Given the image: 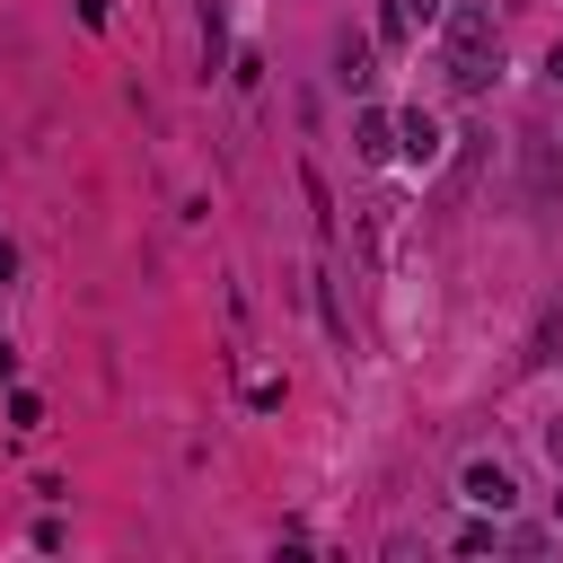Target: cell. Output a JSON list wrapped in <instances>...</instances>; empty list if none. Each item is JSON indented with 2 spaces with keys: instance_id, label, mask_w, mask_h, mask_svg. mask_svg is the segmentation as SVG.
<instances>
[{
  "instance_id": "obj_1",
  "label": "cell",
  "mask_w": 563,
  "mask_h": 563,
  "mask_svg": "<svg viewBox=\"0 0 563 563\" xmlns=\"http://www.w3.org/2000/svg\"><path fill=\"white\" fill-rule=\"evenodd\" d=\"M440 70H449L457 97H484V88H493V70H501V35H493V9H484V0H457V9H449Z\"/></svg>"
},
{
  "instance_id": "obj_2",
  "label": "cell",
  "mask_w": 563,
  "mask_h": 563,
  "mask_svg": "<svg viewBox=\"0 0 563 563\" xmlns=\"http://www.w3.org/2000/svg\"><path fill=\"white\" fill-rule=\"evenodd\" d=\"M396 150H405L413 167H431V158H440V114H431V106H405V114H396Z\"/></svg>"
},
{
  "instance_id": "obj_3",
  "label": "cell",
  "mask_w": 563,
  "mask_h": 563,
  "mask_svg": "<svg viewBox=\"0 0 563 563\" xmlns=\"http://www.w3.org/2000/svg\"><path fill=\"white\" fill-rule=\"evenodd\" d=\"M466 501H475V510H510V501H519V484H510V466H493V457H475V466H466Z\"/></svg>"
},
{
  "instance_id": "obj_4",
  "label": "cell",
  "mask_w": 563,
  "mask_h": 563,
  "mask_svg": "<svg viewBox=\"0 0 563 563\" xmlns=\"http://www.w3.org/2000/svg\"><path fill=\"white\" fill-rule=\"evenodd\" d=\"M334 79H343V88H369V79H378V70H369V35H361V26H334Z\"/></svg>"
},
{
  "instance_id": "obj_5",
  "label": "cell",
  "mask_w": 563,
  "mask_h": 563,
  "mask_svg": "<svg viewBox=\"0 0 563 563\" xmlns=\"http://www.w3.org/2000/svg\"><path fill=\"white\" fill-rule=\"evenodd\" d=\"M352 150H361V158H387V150H396V123H387V114H361V123H352Z\"/></svg>"
},
{
  "instance_id": "obj_6",
  "label": "cell",
  "mask_w": 563,
  "mask_h": 563,
  "mask_svg": "<svg viewBox=\"0 0 563 563\" xmlns=\"http://www.w3.org/2000/svg\"><path fill=\"white\" fill-rule=\"evenodd\" d=\"M431 18H440V0H387V35H396V44H405L413 26H431Z\"/></svg>"
},
{
  "instance_id": "obj_7",
  "label": "cell",
  "mask_w": 563,
  "mask_h": 563,
  "mask_svg": "<svg viewBox=\"0 0 563 563\" xmlns=\"http://www.w3.org/2000/svg\"><path fill=\"white\" fill-rule=\"evenodd\" d=\"M202 70H220V0H202Z\"/></svg>"
},
{
  "instance_id": "obj_8",
  "label": "cell",
  "mask_w": 563,
  "mask_h": 563,
  "mask_svg": "<svg viewBox=\"0 0 563 563\" xmlns=\"http://www.w3.org/2000/svg\"><path fill=\"white\" fill-rule=\"evenodd\" d=\"M545 457H554V466H563V413H554V422H545Z\"/></svg>"
},
{
  "instance_id": "obj_9",
  "label": "cell",
  "mask_w": 563,
  "mask_h": 563,
  "mask_svg": "<svg viewBox=\"0 0 563 563\" xmlns=\"http://www.w3.org/2000/svg\"><path fill=\"white\" fill-rule=\"evenodd\" d=\"M9 369H18V352H9V343H0V378H9Z\"/></svg>"
},
{
  "instance_id": "obj_10",
  "label": "cell",
  "mask_w": 563,
  "mask_h": 563,
  "mask_svg": "<svg viewBox=\"0 0 563 563\" xmlns=\"http://www.w3.org/2000/svg\"><path fill=\"white\" fill-rule=\"evenodd\" d=\"M545 70H554V79H563V44H554V53H545Z\"/></svg>"
},
{
  "instance_id": "obj_11",
  "label": "cell",
  "mask_w": 563,
  "mask_h": 563,
  "mask_svg": "<svg viewBox=\"0 0 563 563\" xmlns=\"http://www.w3.org/2000/svg\"><path fill=\"white\" fill-rule=\"evenodd\" d=\"M554 510H563V501H554Z\"/></svg>"
}]
</instances>
